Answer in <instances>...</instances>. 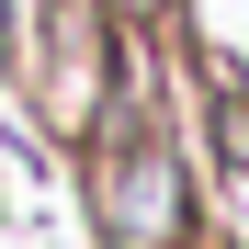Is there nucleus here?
<instances>
[{"instance_id":"2","label":"nucleus","mask_w":249,"mask_h":249,"mask_svg":"<svg viewBox=\"0 0 249 249\" xmlns=\"http://www.w3.org/2000/svg\"><path fill=\"white\" fill-rule=\"evenodd\" d=\"M136 12H147V0H136Z\"/></svg>"},{"instance_id":"1","label":"nucleus","mask_w":249,"mask_h":249,"mask_svg":"<svg viewBox=\"0 0 249 249\" xmlns=\"http://www.w3.org/2000/svg\"><path fill=\"white\" fill-rule=\"evenodd\" d=\"M113 238H170V170H124L113 181Z\"/></svg>"}]
</instances>
